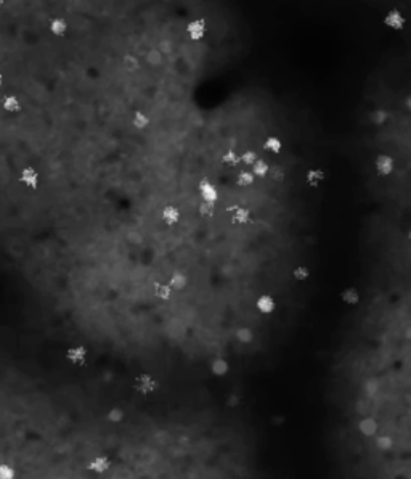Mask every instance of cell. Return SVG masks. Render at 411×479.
I'll return each mask as SVG.
<instances>
[{"label":"cell","instance_id":"6da1fadb","mask_svg":"<svg viewBox=\"0 0 411 479\" xmlns=\"http://www.w3.org/2000/svg\"><path fill=\"white\" fill-rule=\"evenodd\" d=\"M201 0H149L135 11L132 50L142 68L127 71L130 29L118 7L68 10L69 29L40 23L0 68V389L37 401L82 344L87 360L51 396V415L77 434L121 431L143 410L140 373L159 388L146 397L158 421L169 405L173 370L202 407L222 394L212 362L223 357L238 388L264 363L236 330L256 331L259 351L278 360L309 307V265L318 243L310 201L318 188L297 154L285 182L240 187L244 164L222 156L256 150L278 135L302 143V103L260 77L247 63L251 36L227 5L206 15L193 40L188 23Z\"/></svg>","mask_w":411,"mask_h":479},{"label":"cell","instance_id":"7a4b0ae2","mask_svg":"<svg viewBox=\"0 0 411 479\" xmlns=\"http://www.w3.org/2000/svg\"><path fill=\"white\" fill-rule=\"evenodd\" d=\"M89 470L92 473V478H103L111 470V460L106 455H97V457L92 458Z\"/></svg>","mask_w":411,"mask_h":479},{"label":"cell","instance_id":"3957f363","mask_svg":"<svg viewBox=\"0 0 411 479\" xmlns=\"http://www.w3.org/2000/svg\"><path fill=\"white\" fill-rule=\"evenodd\" d=\"M374 167L376 171H378L379 176L387 177L392 174L393 167H395V163H393V158L389 156V154H379L378 158L374 161Z\"/></svg>","mask_w":411,"mask_h":479},{"label":"cell","instance_id":"277c9868","mask_svg":"<svg viewBox=\"0 0 411 479\" xmlns=\"http://www.w3.org/2000/svg\"><path fill=\"white\" fill-rule=\"evenodd\" d=\"M405 16L400 10H397V8H392L389 13L386 15V18H384V23H386V26H389L392 27V29H395V31H400L405 27Z\"/></svg>","mask_w":411,"mask_h":479},{"label":"cell","instance_id":"5b68a950","mask_svg":"<svg viewBox=\"0 0 411 479\" xmlns=\"http://www.w3.org/2000/svg\"><path fill=\"white\" fill-rule=\"evenodd\" d=\"M326 178V172L321 169V167L314 166V167H309L305 172V180L309 183L310 187H315L318 188L321 185V182Z\"/></svg>","mask_w":411,"mask_h":479},{"label":"cell","instance_id":"8992f818","mask_svg":"<svg viewBox=\"0 0 411 479\" xmlns=\"http://www.w3.org/2000/svg\"><path fill=\"white\" fill-rule=\"evenodd\" d=\"M21 100L13 94H7L0 97V108L8 113H18L21 111Z\"/></svg>","mask_w":411,"mask_h":479},{"label":"cell","instance_id":"52a82bcc","mask_svg":"<svg viewBox=\"0 0 411 479\" xmlns=\"http://www.w3.org/2000/svg\"><path fill=\"white\" fill-rule=\"evenodd\" d=\"M378 421L371 417H363L360 421H358V431H360V434L366 436V437H371L374 436L376 432H378Z\"/></svg>","mask_w":411,"mask_h":479},{"label":"cell","instance_id":"ba28073f","mask_svg":"<svg viewBox=\"0 0 411 479\" xmlns=\"http://www.w3.org/2000/svg\"><path fill=\"white\" fill-rule=\"evenodd\" d=\"M265 151L270 154H281L283 150H285V140L278 135H270L264 143Z\"/></svg>","mask_w":411,"mask_h":479},{"label":"cell","instance_id":"9c48e42d","mask_svg":"<svg viewBox=\"0 0 411 479\" xmlns=\"http://www.w3.org/2000/svg\"><path fill=\"white\" fill-rule=\"evenodd\" d=\"M69 29V25L65 16H60V15H55L51 16L50 20V31L55 34V36H65Z\"/></svg>","mask_w":411,"mask_h":479},{"label":"cell","instance_id":"30bf717a","mask_svg":"<svg viewBox=\"0 0 411 479\" xmlns=\"http://www.w3.org/2000/svg\"><path fill=\"white\" fill-rule=\"evenodd\" d=\"M256 336H257L256 331L249 327H241L236 330V339L241 344H254L256 343Z\"/></svg>","mask_w":411,"mask_h":479},{"label":"cell","instance_id":"8fae6325","mask_svg":"<svg viewBox=\"0 0 411 479\" xmlns=\"http://www.w3.org/2000/svg\"><path fill=\"white\" fill-rule=\"evenodd\" d=\"M257 178L259 177H256V174L252 172L251 167H244L238 176V185L240 187H251L257 182Z\"/></svg>","mask_w":411,"mask_h":479},{"label":"cell","instance_id":"7c38bea8","mask_svg":"<svg viewBox=\"0 0 411 479\" xmlns=\"http://www.w3.org/2000/svg\"><path fill=\"white\" fill-rule=\"evenodd\" d=\"M340 299H342L347 305H357L360 303V293H358L357 288H345V290L340 293Z\"/></svg>","mask_w":411,"mask_h":479},{"label":"cell","instance_id":"4fadbf2b","mask_svg":"<svg viewBox=\"0 0 411 479\" xmlns=\"http://www.w3.org/2000/svg\"><path fill=\"white\" fill-rule=\"evenodd\" d=\"M270 166H271V164L268 163L267 159L260 158V159L256 161V164H254V166L251 167V169H252L254 174H256V177L262 178V177H267V176H268V172H270Z\"/></svg>","mask_w":411,"mask_h":479},{"label":"cell","instance_id":"5bb4252c","mask_svg":"<svg viewBox=\"0 0 411 479\" xmlns=\"http://www.w3.org/2000/svg\"><path fill=\"white\" fill-rule=\"evenodd\" d=\"M387 119H389V113L383 108L373 109V111L369 113V121H371L374 126H384L387 123Z\"/></svg>","mask_w":411,"mask_h":479},{"label":"cell","instance_id":"9a60e30c","mask_svg":"<svg viewBox=\"0 0 411 479\" xmlns=\"http://www.w3.org/2000/svg\"><path fill=\"white\" fill-rule=\"evenodd\" d=\"M310 274H312L310 272V265H307V264H299L292 270L294 278H296L297 281H309Z\"/></svg>","mask_w":411,"mask_h":479},{"label":"cell","instance_id":"2e32d148","mask_svg":"<svg viewBox=\"0 0 411 479\" xmlns=\"http://www.w3.org/2000/svg\"><path fill=\"white\" fill-rule=\"evenodd\" d=\"M363 392L368 397H374L379 392V379L376 378H368L363 381Z\"/></svg>","mask_w":411,"mask_h":479},{"label":"cell","instance_id":"e0dca14e","mask_svg":"<svg viewBox=\"0 0 411 479\" xmlns=\"http://www.w3.org/2000/svg\"><path fill=\"white\" fill-rule=\"evenodd\" d=\"M260 158H264L262 154H260L259 151H256V150H246L244 153H241V161H242V164L247 166V167H252L254 164H256V161L260 159ZM265 159V158H264Z\"/></svg>","mask_w":411,"mask_h":479},{"label":"cell","instance_id":"ac0fdd59","mask_svg":"<svg viewBox=\"0 0 411 479\" xmlns=\"http://www.w3.org/2000/svg\"><path fill=\"white\" fill-rule=\"evenodd\" d=\"M16 470L7 461H0V479H16Z\"/></svg>","mask_w":411,"mask_h":479},{"label":"cell","instance_id":"d6986e66","mask_svg":"<svg viewBox=\"0 0 411 479\" xmlns=\"http://www.w3.org/2000/svg\"><path fill=\"white\" fill-rule=\"evenodd\" d=\"M393 446V441H392V437L390 436H379L378 439H376V447H378L379 450H383V452H386V450H390Z\"/></svg>","mask_w":411,"mask_h":479},{"label":"cell","instance_id":"ffe728a7","mask_svg":"<svg viewBox=\"0 0 411 479\" xmlns=\"http://www.w3.org/2000/svg\"><path fill=\"white\" fill-rule=\"evenodd\" d=\"M283 423H285V417H281V415H275V417L270 418V425L273 426H280Z\"/></svg>","mask_w":411,"mask_h":479},{"label":"cell","instance_id":"44dd1931","mask_svg":"<svg viewBox=\"0 0 411 479\" xmlns=\"http://www.w3.org/2000/svg\"><path fill=\"white\" fill-rule=\"evenodd\" d=\"M405 108L408 109V111L411 113V95H407V98H405Z\"/></svg>","mask_w":411,"mask_h":479},{"label":"cell","instance_id":"7402d4cb","mask_svg":"<svg viewBox=\"0 0 411 479\" xmlns=\"http://www.w3.org/2000/svg\"><path fill=\"white\" fill-rule=\"evenodd\" d=\"M405 338L410 339V341H411V325L407 328V331H405Z\"/></svg>","mask_w":411,"mask_h":479},{"label":"cell","instance_id":"603a6c76","mask_svg":"<svg viewBox=\"0 0 411 479\" xmlns=\"http://www.w3.org/2000/svg\"><path fill=\"white\" fill-rule=\"evenodd\" d=\"M408 238H410V241H411V230H410V233H408Z\"/></svg>","mask_w":411,"mask_h":479}]
</instances>
